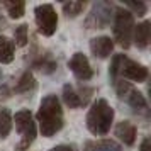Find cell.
I'll list each match as a JSON object with an SVG mask.
<instances>
[{
  "mask_svg": "<svg viewBox=\"0 0 151 151\" xmlns=\"http://www.w3.org/2000/svg\"><path fill=\"white\" fill-rule=\"evenodd\" d=\"M37 122L44 137L55 136L63 127V109L56 95H46L37 110Z\"/></svg>",
  "mask_w": 151,
  "mask_h": 151,
  "instance_id": "obj_1",
  "label": "cell"
},
{
  "mask_svg": "<svg viewBox=\"0 0 151 151\" xmlns=\"http://www.w3.org/2000/svg\"><path fill=\"white\" fill-rule=\"evenodd\" d=\"M114 121V109L109 105L105 99H99L92 104L88 114H87V127L92 134L104 136L110 131Z\"/></svg>",
  "mask_w": 151,
  "mask_h": 151,
  "instance_id": "obj_2",
  "label": "cell"
},
{
  "mask_svg": "<svg viewBox=\"0 0 151 151\" xmlns=\"http://www.w3.org/2000/svg\"><path fill=\"white\" fill-rule=\"evenodd\" d=\"M132 31H134L132 14L127 9H117L114 14V37L124 49H127L131 46Z\"/></svg>",
  "mask_w": 151,
  "mask_h": 151,
  "instance_id": "obj_3",
  "label": "cell"
},
{
  "mask_svg": "<svg viewBox=\"0 0 151 151\" xmlns=\"http://www.w3.org/2000/svg\"><path fill=\"white\" fill-rule=\"evenodd\" d=\"M12 122H15V127L19 131V134H21V143L17 146V150L19 151L27 150L29 144L32 143L36 137V122H34V119H32L31 110L24 109V110L15 112Z\"/></svg>",
  "mask_w": 151,
  "mask_h": 151,
  "instance_id": "obj_4",
  "label": "cell"
},
{
  "mask_svg": "<svg viewBox=\"0 0 151 151\" xmlns=\"http://www.w3.org/2000/svg\"><path fill=\"white\" fill-rule=\"evenodd\" d=\"M34 17L37 29L42 36H53L58 26V15H56L53 5L49 4H42L34 9Z\"/></svg>",
  "mask_w": 151,
  "mask_h": 151,
  "instance_id": "obj_5",
  "label": "cell"
},
{
  "mask_svg": "<svg viewBox=\"0 0 151 151\" xmlns=\"http://www.w3.org/2000/svg\"><path fill=\"white\" fill-rule=\"evenodd\" d=\"M112 10L114 7L110 5L109 2H95L92 5V10H90L88 17H87V27L88 29H104L107 27L112 21Z\"/></svg>",
  "mask_w": 151,
  "mask_h": 151,
  "instance_id": "obj_6",
  "label": "cell"
},
{
  "mask_svg": "<svg viewBox=\"0 0 151 151\" xmlns=\"http://www.w3.org/2000/svg\"><path fill=\"white\" fill-rule=\"evenodd\" d=\"M68 66L78 80H83L85 82V80H90L93 76V70H92L87 56L83 55V53H75V55L71 56Z\"/></svg>",
  "mask_w": 151,
  "mask_h": 151,
  "instance_id": "obj_7",
  "label": "cell"
},
{
  "mask_svg": "<svg viewBox=\"0 0 151 151\" xmlns=\"http://www.w3.org/2000/svg\"><path fill=\"white\" fill-rule=\"evenodd\" d=\"M119 75H122L124 78L132 80V82H144L148 78V68L136 61H132V60H129V58H124Z\"/></svg>",
  "mask_w": 151,
  "mask_h": 151,
  "instance_id": "obj_8",
  "label": "cell"
},
{
  "mask_svg": "<svg viewBox=\"0 0 151 151\" xmlns=\"http://www.w3.org/2000/svg\"><path fill=\"white\" fill-rule=\"evenodd\" d=\"M114 49V42L109 36H99L90 41V51L95 58H107Z\"/></svg>",
  "mask_w": 151,
  "mask_h": 151,
  "instance_id": "obj_9",
  "label": "cell"
},
{
  "mask_svg": "<svg viewBox=\"0 0 151 151\" xmlns=\"http://www.w3.org/2000/svg\"><path fill=\"white\" fill-rule=\"evenodd\" d=\"M116 136L122 141L124 144H134L136 141V127H134V124L129 122V121H122V122H119L116 126Z\"/></svg>",
  "mask_w": 151,
  "mask_h": 151,
  "instance_id": "obj_10",
  "label": "cell"
},
{
  "mask_svg": "<svg viewBox=\"0 0 151 151\" xmlns=\"http://www.w3.org/2000/svg\"><path fill=\"white\" fill-rule=\"evenodd\" d=\"M134 42L139 49H144L148 46V42L151 39V22L150 21H144L141 24L134 26Z\"/></svg>",
  "mask_w": 151,
  "mask_h": 151,
  "instance_id": "obj_11",
  "label": "cell"
},
{
  "mask_svg": "<svg viewBox=\"0 0 151 151\" xmlns=\"http://www.w3.org/2000/svg\"><path fill=\"white\" fill-rule=\"evenodd\" d=\"M63 100L65 104L68 105L70 109H78V107H82V99H80V93L76 92L70 83H66L65 87H63Z\"/></svg>",
  "mask_w": 151,
  "mask_h": 151,
  "instance_id": "obj_12",
  "label": "cell"
},
{
  "mask_svg": "<svg viewBox=\"0 0 151 151\" xmlns=\"http://www.w3.org/2000/svg\"><path fill=\"white\" fill-rule=\"evenodd\" d=\"M14 41H10L5 36H0V63H10L14 60Z\"/></svg>",
  "mask_w": 151,
  "mask_h": 151,
  "instance_id": "obj_13",
  "label": "cell"
},
{
  "mask_svg": "<svg viewBox=\"0 0 151 151\" xmlns=\"http://www.w3.org/2000/svg\"><path fill=\"white\" fill-rule=\"evenodd\" d=\"M85 151H122V150L116 141L102 139V141H95V143H87Z\"/></svg>",
  "mask_w": 151,
  "mask_h": 151,
  "instance_id": "obj_14",
  "label": "cell"
},
{
  "mask_svg": "<svg viewBox=\"0 0 151 151\" xmlns=\"http://www.w3.org/2000/svg\"><path fill=\"white\" fill-rule=\"evenodd\" d=\"M126 100H127V104H129L132 109H136V110H144L146 107H148L144 95L141 93V92H137L136 88H132L129 93L126 95Z\"/></svg>",
  "mask_w": 151,
  "mask_h": 151,
  "instance_id": "obj_15",
  "label": "cell"
},
{
  "mask_svg": "<svg viewBox=\"0 0 151 151\" xmlns=\"http://www.w3.org/2000/svg\"><path fill=\"white\" fill-rule=\"evenodd\" d=\"M12 129V116L7 109H0V137L5 139Z\"/></svg>",
  "mask_w": 151,
  "mask_h": 151,
  "instance_id": "obj_16",
  "label": "cell"
},
{
  "mask_svg": "<svg viewBox=\"0 0 151 151\" xmlns=\"http://www.w3.org/2000/svg\"><path fill=\"white\" fill-rule=\"evenodd\" d=\"M36 87V80L32 73L31 71H26L24 75L21 76V80L17 82V87H15V92H19V93H26L29 90H32Z\"/></svg>",
  "mask_w": 151,
  "mask_h": 151,
  "instance_id": "obj_17",
  "label": "cell"
},
{
  "mask_svg": "<svg viewBox=\"0 0 151 151\" xmlns=\"http://www.w3.org/2000/svg\"><path fill=\"white\" fill-rule=\"evenodd\" d=\"M5 9H7L9 15L12 19H21L22 15H24L26 4L24 2H5Z\"/></svg>",
  "mask_w": 151,
  "mask_h": 151,
  "instance_id": "obj_18",
  "label": "cell"
},
{
  "mask_svg": "<svg viewBox=\"0 0 151 151\" xmlns=\"http://www.w3.org/2000/svg\"><path fill=\"white\" fill-rule=\"evenodd\" d=\"M83 9H85V2H66V4H63V12L66 14V17H76L78 14H82Z\"/></svg>",
  "mask_w": 151,
  "mask_h": 151,
  "instance_id": "obj_19",
  "label": "cell"
},
{
  "mask_svg": "<svg viewBox=\"0 0 151 151\" xmlns=\"http://www.w3.org/2000/svg\"><path fill=\"white\" fill-rule=\"evenodd\" d=\"M124 58H126L124 55H116L112 58V63H110V68H109V76L112 82H116L119 73H121V66H122Z\"/></svg>",
  "mask_w": 151,
  "mask_h": 151,
  "instance_id": "obj_20",
  "label": "cell"
},
{
  "mask_svg": "<svg viewBox=\"0 0 151 151\" xmlns=\"http://www.w3.org/2000/svg\"><path fill=\"white\" fill-rule=\"evenodd\" d=\"M14 39H15V44L17 46H26L27 44V26L26 24H21V26H17L14 31ZM14 44V46H15Z\"/></svg>",
  "mask_w": 151,
  "mask_h": 151,
  "instance_id": "obj_21",
  "label": "cell"
},
{
  "mask_svg": "<svg viewBox=\"0 0 151 151\" xmlns=\"http://www.w3.org/2000/svg\"><path fill=\"white\" fill-rule=\"evenodd\" d=\"M114 85H116V92L119 95V99H126V95L132 90V85L129 82H124V80H116Z\"/></svg>",
  "mask_w": 151,
  "mask_h": 151,
  "instance_id": "obj_22",
  "label": "cell"
},
{
  "mask_svg": "<svg viewBox=\"0 0 151 151\" xmlns=\"http://www.w3.org/2000/svg\"><path fill=\"white\" fill-rule=\"evenodd\" d=\"M126 7L131 14H137V15H144L146 10H148L144 2H126Z\"/></svg>",
  "mask_w": 151,
  "mask_h": 151,
  "instance_id": "obj_23",
  "label": "cell"
},
{
  "mask_svg": "<svg viewBox=\"0 0 151 151\" xmlns=\"http://www.w3.org/2000/svg\"><path fill=\"white\" fill-rule=\"evenodd\" d=\"M37 66H39V70H41V71H44V73H51V71H55L56 63L55 61H41Z\"/></svg>",
  "mask_w": 151,
  "mask_h": 151,
  "instance_id": "obj_24",
  "label": "cell"
},
{
  "mask_svg": "<svg viewBox=\"0 0 151 151\" xmlns=\"http://www.w3.org/2000/svg\"><path fill=\"white\" fill-rule=\"evenodd\" d=\"M49 151H73V148L68 146V144H58V146H55V148H51Z\"/></svg>",
  "mask_w": 151,
  "mask_h": 151,
  "instance_id": "obj_25",
  "label": "cell"
},
{
  "mask_svg": "<svg viewBox=\"0 0 151 151\" xmlns=\"http://www.w3.org/2000/svg\"><path fill=\"white\" fill-rule=\"evenodd\" d=\"M141 151H151V141L150 137H144L141 143Z\"/></svg>",
  "mask_w": 151,
  "mask_h": 151,
  "instance_id": "obj_26",
  "label": "cell"
},
{
  "mask_svg": "<svg viewBox=\"0 0 151 151\" xmlns=\"http://www.w3.org/2000/svg\"><path fill=\"white\" fill-rule=\"evenodd\" d=\"M0 78H2V71H0Z\"/></svg>",
  "mask_w": 151,
  "mask_h": 151,
  "instance_id": "obj_27",
  "label": "cell"
}]
</instances>
